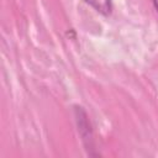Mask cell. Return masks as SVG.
<instances>
[{
  "mask_svg": "<svg viewBox=\"0 0 158 158\" xmlns=\"http://www.w3.org/2000/svg\"><path fill=\"white\" fill-rule=\"evenodd\" d=\"M86 4L93 6L98 12L102 15H110L112 10V2L111 0H84Z\"/></svg>",
  "mask_w": 158,
  "mask_h": 158,
  "instance_id": "obj_1",
  "label": "cell"
},
{
  "mask_svg": "<svg viewBox=\"0 0 158 158\" xmlns=\"http://www.w3.org/2000/svg\"><path fill=\"white\" fill-rule=\"evenodd\" d=\"M153 5H154V9H156L157 12H158V0H153Z\"/></svg>",
  "mask_w": 158,
  "mask_h": 158,
  "instance_id": "obj_2",
  "label": "cell"
}]
</instances>
